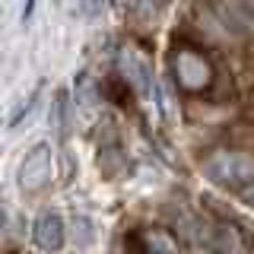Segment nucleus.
<instances>
[{"mask_svg": "<svg viewBox=\"0 0 254 254\" xmlns=\"http://www.w3.org/2000/svg\"><path fill=\"white\" fill-rule=\"evenodd\" d=\"M203 172L216 185L242 188L248 181H254V159L248 153H216L203 162Z\"/></svg>", "mask_w": 254, "mask_h": 254, "instance_id": "f257e3e1", "label": "nucleus"}, {"mask_svg": "<svg viewBox=\"0 0 254 254\" xmlns=\"http://www.w3.org/2000/svg\"><path fill=\"white\" fill-rule=\"evenodd\" d=\"M121 70H124L127 83L137 89L140 99L153 105V102H156V73H153V64L143 58L137 48H124V51H121Z\"/></svg>", "mask_w": 254, "mask_h": 254, "instance_id": "f03ea898", "label": "nucleus"}, {"mask_svg": "<svg viewBox=\"0 0 254 254\" xmlns=\"http://www.w3.org/2000/svg\"><path fill=\"white\" fill-rule=\"evenodd\" d=\"M32 242L42 251H61L64 248V219L58 213H42L35 222H32Z\"/></svg>", "mask_w": 254, "mask_h": 254, "instance_id": "20e7f679", "label": "nucleus"}, {"mask_svg": "<svg viewBox=\"0 0 254 254\" xmlns=\"http://www.w3.org/2000/svg\"><path fill=\"white\" fill-rule=\"evenodd\" d=\"M16 178H19L22 190H38L42 185H48V178H51V146H48V143H35V146L19 159Z\"/></svg>", "mask_w": 254, "mask_h": 254, "instance_id": "7ed1b4c3", "label": "nucleus"}, {"mask_svg": "<svg viewBox=\"0 0 254 254\" xmlns=\"http://www.w3.org/2000/svg\"><path fill=\"white\" fill-rule=\"evenodd\" d=\"M175 73H178V79L188 89H200V86H206V79H210V67H206V61L200 54L181 51L178 58H175Z\"/></svg>", "mask_w": 254, "mask_h": 254, "instance_id": "39448f33", "label": "nucleus"}, {"mask_svg": "<svg viewBox=\"0 0 254 254\" xmlns=\"http://www.w3.org/2000/svg\"><path fill=\"white\" fill-rule=\"evenodd\" d=\"M245 197H248V203L254 206V188H251V190H248V194H245Z\"/></svg>", "mask_w": 254, "mask_h": 254, "instance_id": "0eeeda50", "label": "nucleus"}, {"mask_svg": "<svg viewBox=\"0 0 254 254\" xmlns=\"http://www.w3.org/2000/svg\"><path fill=\"white\" fill-rule=\"evenodd\" d=\"M73 95H76V105L79 108H92L95 105V99H99V95H95V83H92V76L86 73H76V79H73Z\"/></svg>", "mask_w": 254, "mask_h": 254, "instance_id": "423d86ee", "label": "nucleus"}]
</instances>
